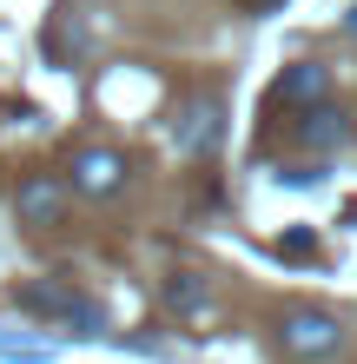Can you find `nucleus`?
<instances>
[{
  "label": "nucleus",
  "mask_w": 357,
  "mask_h": 364,
  "mask_svg": "<svg viewBox=\"0 0 357 364\" xmlns=\"http://www.w3.org/2000/svg\"><path fill=\"white\" fill-rule=\"evenodd\" d=\"M13 305L27 311V318H53V325H67L73 338H99L106 331V311L93 305V298H79V291H67V285H13Z\"/></svg>",
  "instance_id": "obj_1"
},
{
  "label": "nucleus",
  "mask_w": 357,
  "mask_h": 364,
  "mask_svg": "<svg viewBox=\"0 0 357 364\" xmlns=\"http://www.w3.org/2000/svg\"><path fill=\"white\" fill-rule=\"evenodd\" d=\"M278 351L291 364H331V358L344 351V325L331 311H311V305L304 311H285L278 318Z\"/></svg>",
  "instance_id": "obj_2"
},
{
  "label": "nucleus",
  "mask_w": 357,
  "mask_h": 364,
  "mask_svg": "<svg viewBox=\"0 0 357 364\" xmlns=\"http://www.w3.org/2000/svg\"><path fill=\"white\" fill-rule=\"evenodd\" d=\"M60 179H67V192H79V199H113L126 186V153L119 146H73Z\"/></svg>",
  "instance_id": "obj_3"
},
{
  "label": "nucleus",
  "mask_w": 357,
  "mask_h": 364,
  "mask_svg": "<svg viewBox=\"0 0 357 364\" xmlns=\"http://www.w3.org/2000/svg\"><path fill=\"white\" fill-rule=\"evenodd\" d=\"M67 199H73V192H67L60 173H27L13 186V219L27 232H53L60 219H67Z\"/></svg>",
  "instance_id": "obj_4"
},
{
  "label": "nucleus",
  "mask_w": 357,
  "mask_h": 364,
  "mask_svg": "<svg viewBox=\"0 0 357 364\" xmlns=\"http://www.w3.org/2000/svg\"><path fill=\"white\" fill-rule=\"evenodd\" d=\"M331 93V67H318V60H291V67L278 73V87H271V113H311V106H324Z\"/></svg>",
  "instance_id": "obj_5"
},
{
  "label": "nucleus",
  "mask_w": 357,
  "mask_h": 364,
  "mask_svg": "<svg viewBox=\"0 0 357 364\" xmlns=\"http://www.w3.org/2000/svg\"><path fill=\"white\" fill-rule=\"evenodd\" d=\"M172 139H179V153H185V159L212 153V139H219V100H185V106H179V119H172Z\"/></svg>",
  "instance_id": "obj_6"
},
{
  "label": "nucleus",
  "mask_w": 357,
  "mask_h": 364,
  "mask_svg": "<svg viewBox=\"0 0 357 364\" xmlns=\"http://www.w3.org/2000/svg\"><path fill=\"white\" fill-rule=\"evenodd\" d=\"M285 139L298 146V153H331V146L344 139V113H331V106H311L285 126Z\"/></svg>",
  "instance_id": "obj_7"
},
{
  "label": "nucleus",
  "mask_w": 357,
  "mask_h": 364,
  "mask_svg": "<svg viewBox=\"0 0 357 364\" xmlns=\"http://www.w3.org/2000/svg\"><path fill=\"white\" fill-rule=\"evenodd\" d=\"M47 358H53L47 338H27V331L0 325V364H47Z\"/></svg>",
  "instance_id": "obj_8"
},
{
  "label": "nucleus",
  "mask_w": 357,
  "mask_h": 364,
  "mask_svg": "<svg viewBox=\"0 0 357 364\" xmlns=\"http://www.w3.org/2000/svg\"><path fill=\"white\" fill-rule=\"evenodd\" d=\"M165 305H172V311H199V305H205L199 272H172V278H165Z\"/></svg>",
  "instance_id": "obj_9"
},
{
  "label": "nucleus",
  "mask_w": 357,
  "mask_h": 364,
  "mask_svg": "<svg viewBox=\"0 0 357 364\" xmlns=\"http://www.w3.org/2000/svg\"><path fill=\"white\" fill-rule=\"evenodd\" d=\"M232 7H238V14H278L285 0H232Z\"/></svg>",
  "instance_id": "obj_10"
},
{
  "label": "nucleus",
  "mask_w": 357,
  "mask_h": 364,
  "mask_svg": "<svg viewBox=\"0 0 357 364\" xmlns=\"http://www.w3.org/2000/svg\"><path fill=\"white\" fill-rule=\"evenodd\" d=\"M351 33H357V14H351Z\"/></svg>",
  "instance_id": "obj_11"
}]
</instances>
